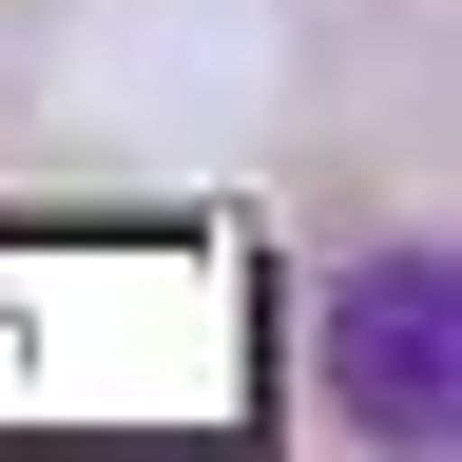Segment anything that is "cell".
Here are the masks:
<instances>
[{"label": "cell", "mask_w": 462, "mask_h": 462, "mask_svg": "<svg viewBox=\"0 0 462 462\" xmlns=\"http://www.w3.org/2000/svg\"><path fill=\"white\" fill-rule=\"evenodd\" d=\"M462 270L424 251V231H404V251H366V270H346L328 289V404H346V424H366V443H462Z\"/></svg>", "instance_id": "6da1fadb"}]
</instances>
